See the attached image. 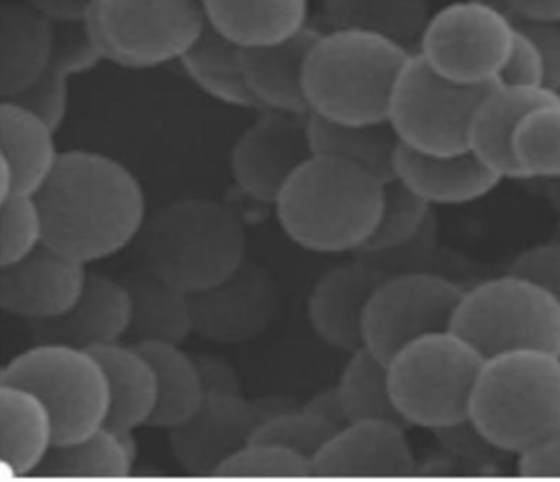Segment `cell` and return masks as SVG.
<instances>
[{
	"instance_id": "4316f807",
	"label": "cell",
	"mask_w": 560,
	"mask_h": 482,
	"mask_svg": "<svg viewBox=\"0 0 560 482\" xmlns=\"http://www.w3.org/2000/svg\"><path fill=\"white\" fill-rule=\"evenodd\" d=\"M55 423L40 398L0 384V454L13 475H33L55 447Z\"/></svg>"
},
{
	"instance_id": "f35d334b",
	"label": "cell",
	"mask_w": 560,
	"mask_h": 482,
	"mask_svg": "<svg viewBox=\"0 0 560 482\" xmlns=\"http://www.w3.org/2000/svg\"><path fill=\"white\" fill-rule=\"evenodd\" d=\"M44 244V220L35 196L0 199V266L19 262Z\"/></svg>"
},
{
	"instance_id": "7a4b0ae2",
	"label": "cell",
	"mask_w": 560,
	"mask_h": 482,
	"mask_svg": "<svg viewBox=\"0 0 560 482\" xmlns=\"http://www.w3.org/2000/svg\"><path fill=\"white\" fill-rule=\"evenodd\" d=\"M385 181L347 160L313 154L277 198L280 228L316 254H355L374 234Z\"/></svg>"
},
{
	"instance_id": "f907efd6",
	"label": "cell",
	"mask_w": 560,
	"mask_h": 482,
	"mask_svg": "<svg viewBox=\"0 0 560 482\" xmlns=\"http://www.w3.org/2000/svg\"><path fill=\"white\" fill-rule=\"evenodd\" d=\"M304 409L307 413L315 414L316 418L324 420L327 425L336 428V431H340V428L346 427L347 423H349V418H347L346 409H343V403H341L340 393H338L336 386L322 389L318 393L313 395L305 402Z\"/></svg>"
},
{
	"instance_id": "f1b7e54d",
	"label": "cell",
	"mask_w": 560,
	"mask_h": 482,
	"mask_svg": "<svg viewBox=\"0 0 560 482\" xmlns=\"http://www.w3.org/2000/svg\"><path fill=\"white\" fill-rule=\"evenodd\" d=\"M155 369L159 397L148 427L173 431L195 416L206 402L207 391L196 358L182 344H137Z\"/></svg>"
},
{
	"instance_id": "484cf974",
	"label": "cell",
	"mask_w": 560,
	"mask_h": 482,
	"mask_svg": "<svg viewBox=\"0 0 560 482\" xmlns=\"http://www.w3.org/2000/svg\"><path fill=\"white\" fill-rule=\"evenodd\" d=\"M122 284L131 299L128 343L182 344L195 333L189 294L145 268L126 274Z\"/></svg>"
},
{
	"instance_id": "1f68e13d",
	"label": "cell",
	"mask_w": 560,
	"mask_h": 482,
	"mask_svg": "<svg viewBox=\"0 0 560 482\" xmlns=\"http://www.w3.org/2000/svg\"><path fill=\"white\" fill-rule=\"evenodd\" d=\"M192 83L223 105L259 110L243 69V49L207 27L178 61Z\"/></svg>"
},
{
	"instance_id": "ba28073f",
	"label": "cell",
	"mask_w": 560,
	"mask_h": 482,
	"mask_svg": "<svg viewBox=\"0 0 560 482\" xmlns=\"http://www.w3.org/2000/svg\"><path fill=\"white\" fill-rule=\"evenodd\" d=\"M451 329L487 358L512 350L560 353V302L536 280L506 271L466 289Z\"/></svg>"
},
{
	"instance_id": "681fc988",
	"label": "cell",
	"mask_w": 560,
	"mask_h": 482,
	"mask_svg": "<svg viewBox=\"0 0 560 482\" xmlns=\"http://www.w3.org/2000/svg\"><path fill=\"white\" fill-rule=\"evenodd\" d=\"M60 25L85 24L94 0H25Z\"/></svg>"
},
{
	"instance_id": "4fadbf2b",
	"label": "cell",
	"mask_w": 560,
	"mask_h": 482,
	"mask_svg": "<svg viewBox=\"0 0 560 482\" xmlns=\"http://www.w3.org/2000/svg\"><path fill=\"white\" fill-rule=\"evenodd\" d=\"M288 405L254 402L243 395H207L195 416L170 431V448L182 472L195 478L215 475L232 454L256 436L257 428Z\"/></svg>"
},
{
	"instance_id": "30bf717a",
	"label": "cell",
	"mask_w": 560,
	"mask_h": 482,
	"mask_svg": "<svg viewBox=\"0 0 560 482\" xmlns=\"http://www.w3.org/2000/svg\"><path fill=\"white\" fill-rule=\"evenodd\" d=\"M517 22L498 0H455L433 11L417 55L456 85L489 89L500 81Z\"/></svg>"
},
{
	"instance_id": "ffe728a7",
	"label": "cell",
	"mask_w": 560,
	"mask_h": 482,
	"mask_svg": "<svg viewBox=\"0 0 560 482\" xmlns=\"http://www.w3.org/2000/svg\"><path fill=\"white\" fill-rule=\"evenodd\" d=\"M55 128L19 101L0 105V199L36 196L52 175L60 151Z\"/></svg>"
},
{
	"instance_id": "ee69618b",
	"label": "cell",
	"mask_w": 560,
	"mask_h": 482,
	"mask_svg": "<svg viewBox=\"0 0 560 482\" xmlns=\"http://www.w3.org/2000/svg\"><path fill=\"white\" fill-rule=\"evenodd\" d=\"M509 271L536 280L560 302V240L532 246L512 260Z\"/></svg>"
},
{
	"instance_id": "8d00e7d4",
	"label": "cell",
	"mask_w": 560,
	"mask_h": 482,
	"mask_svg": "<svg viewBox=\"0 0 560 482\" xmlns=\"http://www.w3.org/2000/svg\"><path fill=\"white\" fill-rule=\"evenodd\" d=\"M433 215L435 214L430 203H425L424 199L413 195L410 189H406L397 179H392L385 184L383 210L374 234L358 251L375 254L397 248L400 244L413 239Z\"/></svg>"
},
{
	"instance_id": "d4e9b609",
	"label": "cell",
	"mask_w": 560,
	"mask_h": 482,
	"mask_svg": "<svg viewBox=\"0 0 560 482\" xmlns=\"http://www.w3.org/2000/svg\"><path fill=\"white\" fill-rule=\"evenodd\" d=\"M91 352L105 369L110 389L106 427L117 433H133L136 428L148 427L159 397L155 369L150 358L137 344L125 341L97 346Z\"/></svg>"
},
{
	"instance_id": "44dd1931",
	"label": "cell",
	"mask_w": 560,
	"mask_h": 482,
	"mask_svg": "<svg viewBox=\"0 0 560 482\" xmlns=\"http://www.w3.org/2000/svg\"><path fill=\"white\" fill-rule=\"evenodd\" d=\"M394 179L431 207L475 203L494 192L503 181L470 151L453 156H433L400 144L394 160Z\"/></svg>"
},
{
	"instance_id": "e575fe53",
	"label": "cell",
	"mask_w": 560,
	"mask_h": 482,
	"mask_svg": "<svg viewBox=\"0 0 560 482\" xmlns=\"http://www.w3.org/2000/svg\"><path fill=\"white\" fill-rule=\"evenodd\" d=\"M327 27H352L390 36L416 50L430 21V0H322Z\"/></svg>"
},
{
	"instance_id": "9c48e42d",
	"label": "cell",
	"mask_w": 560,
	"mask_h": 482,
	"mask_svg": "<svg viewBox=\"0 0 560 482\" xmlns=\"http://www.w3.org/2000/svg\"><path fill=\"white\" fill-rule=\"evenodd\" d=\"M85 27L103 60L155 69L180 61L207 22L201 0H94Z\"/></svg>"
},
{
	"instance_id": "74e56055",
	"label": "cell",
	"mask_w": 560,
	"mask_h": 482,
	"mask_svg": "<svg viewBox=\"0 0 560 482\" xmlns=\"http://www.w3.org/2000/svg\"><path fill=\"white\" fill-rule=\"evenodd\" d=\"M218 478L301 479L313 478V459L276 443L252 439L232 454L218 472Z\"/></svg>"
},
{
	"instance_id": "6da1fadb",
	"label": "cell",
	"mask_w": 560,
	"mask_h": 482,
	"mask_svg": "<svg viewBox=\"0 0 560 482\" xmlns=\"http://www.w3.org/2000/svg\"><path fill=\"white\" fill-rule=\"evenodd\" d=\"M35 198L44 220V243L85 266L119 254L137 240L148 220L137 176L119 160L97 151L61 153Z\"/></svg>"
},
{
	"instance_id": "b9f144b4",
	"label": "cell",
	"mask_w": 560,
	"mask_h": 482,
	"mask_svg": "<svg viewBox=\"0 0 560 482\" xmlns=\"http://www.w3.org/2000/svg\"><path fill=\"white\" fill-rule=\"evenodd\" d=\"M498 83L546 86V67L539 45L523 25L517 24L514 45Z\"/></svg>"
},
{
	"instance_id": "bcb514c9",
	"label": "cell",
	"mask_w": 560,
	"mask_h": 482,
	"mask_svg": "<svg viewBox=\"0 0 560 482\" xmlns=\"http://www.w3.org/2000/svg\"><path fill=\"white\" fill-rule=\"evenodd\" d=\"M517 473L523 478H560V433L520 454Z\"/></svg>"
},
{
	"instance_id": "4dcf8cb0",
	"label": "cell",
	"mask_w": 560,
	"mask_h": 482,
	"mask_svg": "<svg viewBox=\"0 0 560 482\" xmlns=\"http://www.w3.org/2000/svg\"><path fill=\"white\" fill-rule=\"evenodd\" d=\"M307 130L313 153L327 154L360 165L385 184L396 178L394 160L399 139L388 122L340 125L307 115Z\"/></svg>"
},
{
	"instance_id": "836d02e7",
	"label": "cell",
	"mask_w": 560,
	"mask_h": 482,
	"mask_svg": "<svg viewBox=\"0 0 560 482\" xmlns=\"http://www.w3.org/2000/svg\"><path fill=\"white\" fill-rule=\"evenodd\" d=\"M515 179L560 178V92L546 89L515 122L511 139Z\"/></svg>"
},
{
	"instance_id": "52a82bcc",
	"label": "cell",
	"mask_w": 560,
	"mask_h": 482,
	"mask_svg": "<svg viewBox=\"0 0 560 482\" xmlns=\"http://www.w3.org/2000/svg\"><path fill=\"white\" fill-rule=\"evenodd\" d=\"M0 384H13L40 398L55 423V445L80 442L105 427L110 389L91 350L35 343L5 364Z\"/></svg>"
},
{
	"instance_id": "816d5d0a",
	"label": "cell",
	"mask_w": 560,
	"mask_h": 482,
	"mask_svg": "<svg viewBox=\"0 0 560 482\" xmlns=\"http://www.w3.org/2000/svg\"><path fill=\"white\" fill-rule=\"evenodd\" d=\"M546 199L560 224V178L546 181Z\"/></svg>"
},
{
	"instance_id": "ac0fdd59",
	"label": "cell",
	"mask_w": 560,
	"mask_h": 482,
	"mask_svg": "<svg viewBox=\"0 0 560 482\" xmlns=\"http://www.w3.org/2000/svg\"><path fill=\"white\" fill-rule=\"evenodd\" d=\"M388 274L365 260L336 266L322 274L307 299V318L330 349L352 353L363 349V319L377 285Z\"/></svg>"
},
{
	"instance_id": "ab89813d",
	"label": "cell",
	"mask_w": 560,
	"mask_h": 482,
	"mask_svg": "<svg viewBox=\"0 0 560 482\" xmlns=\"http://www.w3.org/2000/svg\"><path fill=\"white\" fill-rule=\"evenodd\" d=\"M336 428L327 425L324 420L302 409H285L273 414L257 428L254 439L257 442L276 443L280 447L290 448L305 458L315 459L316 454L326 447Z\"/></svg>"
},
{
	"instance_id": "e0dca14e",
	"label": "cell",
	"mask_w": 560,
	"mask_h": 482,
	"mask_svg": "<svg viewBox=\"0 0 560 482\" xmlns=\"http://www.w3.org/2000/svg\"><path fill=\"white\" fill-rule=\"evenodd\" d=\"M406 428L377 418L347 423L316 454L313 478H410L419 467Z\"/></svg>"
},
{
	"instance_id": "5bb4252c",
	"label": "cell",
	"mask_w": 560,
	"mask_h": 482,
	"mask_svg": "<svg viewBox=\"0 0 560 482\" xmlns=\"http://www.w3.org/2000/svg\"><path fill=\"white\" fill-rule=\"evenodd\" d=\"M307 115L259 111L240 134L232 148L231 173L243 195L257 203L276 204L288 179L315 154Z\"/></svg>"
},
{
	"instance_id": "7bdbcfd3",
	"label": "cell",
	"mask_w": 560,
	"mask_h": 482,
	"mask_svg": "<svg viewBox=\"0 0 560 482\" xmlns=\"http://www.w3.org/2000/svg\"><path fill=\"white\" fill-rule=\"evenodd\" d=\"M436 442L441 443L442 448L453 456L469 461L490 462L494 459L503 458L509 454L503 452L495 447L494 443L486 438V434L476 427L475 423L466 420V422L455 423L450 427L439 428L433 433Z\"/></svg>"
},
{
	"instance_id": "3957f363",
	"label": "cell",
	"mask_w": 560,
	"mask_h": 482,
	"mask_svg": "<svg viewBox=\"0 0 560 482\" xmlns=\"http://www.w3.org/2000/svg\"><path fill=\"white\" fill-rule=\"evenodd\" d=\"M413 52L374 31H320L304 67L310 115L340 125L388 122L392 92Z\"/></svg>"
},
{
	"instance_id": "f546056e",
	"label": "cell",
	"mask_w": 560,
	"mask_h": 482,
	"mask_svg": "<svg viewBox=\"0 0 560 482\" xmlns=\"http://www.w3.org/2000/svg\"><path fill=\"white\" fill-rule=\"evenodd\" d=\"M137 461L133 433L101 427L89 438L55 445L36 468V478L119 479L130 475Z\"/></svg>"
},
{
	"instance_id": "5b68a950",
	"label": "cell",
	"mask_w": 560,
	"mask_h": 482,
	"mask_svg": "<svg viewBox=\"0 0 560 482\" xmlns=\"http://www.w3.org/2000/svg\"><path fill=\"white\" fill-rule=\"evenodd\" d=\"M469 418L509 456H520L560 433L559 353L512 350L487 358Z\"/></svg>"
},
{
	"instance_id": "7c38bea8",
	"label": "cell",
	"mask_w": 560,
	"mask_h": 482,
	"mask_svg": "<svg viewBox=\"0 0 560 482\" xmlns=\"http://www.w3.org/2000/svg\"><path fill=\"white\" fill-rule=\"evenodd\" d=\"M466 289L430 269L386 277L366 305L363 343L390 363L406 344L453 327Z\"/></svg>"
},
{
	"instance_id": "2e32d148",
	"label": "cell",
	"mask_w": 560,
	"mask_h": 482,
	"mask_svg": "<svg viewBox=\"0 0 560 482\" xmlns=\"http://www.w3.org/2000/svg\"><path fill=\"white\" fill-rule=\"evenodd\" d=\"M85 263L42 244L19 262L2 266L0 305L27 324L60 318L85 289Z\"/></svg>"
},
{
	"instance_id": "603a6c76",
	"label": "cell",
	"mask_w": 560,
	"mask_h": 482,
	"mask_svg": "<svg viewBox=\"0 0 560 482\" xmlns=\"http://www.w3.org/2000/svg\"><path fill=\"white\" fill-rule=\"evenodd\" d=\"M201 8L207 27L241 49L290 40L311 25V0H201Z\"/></svg>"
},
{
	"instance_id": "277c9868",
	"label": "cell",
	"mask_w": 560,
	"mask_h": 482,
	"mask_svg": "<svg viewBox=\"0 0 560 482\" xmlns=\"http://www.w3.org/2000/svg\"><path fill=\"white\" fill-rule=\"evenodd\" d=\"M142 268L186 294L221 284L246 262V234L225 204L206 198L171 201L140 230Z\"/></svg>"
},
{
	"instance_id": "8fae6325",
	"label": "cell",
	"mask_w": 560,
	"mask_h": 482,
	"mask_svg": "<svg viewBox=\"0 0 560 482\" xmlns=\"http://www.w3.org/2000/svg\"><path fill=\"white\" fill-rule=\"evenodd\" d=\"M486 90L444 80L416 50L392 92L388 125L399 144L417 153H467L470 120Z\"/></svg>"
},
{
	"instance_id": "60d3db41",
	"label": "cell",
	"mask_w": 560,
	"mask_h": 482,
	"mask_svg": "<svg viewBox=\"0 0 560 482\" xmlns=\"http://www.w3.org/2000/svg\"><path fill=\"white\" fill-rule=\"evenodd\" d=\"M436 237H439V224L433 215L424 228L408 243L400 244L397 248L386 249V251H358L355 259L365 260L374 268L381 269L383 273L397 274L408 273V271H422L424 263L433 257L435 251Z\"/></svg>"
},
{
	"instance_id": "83f0119b",
	"label": "cell",
	"mask_w": 560,
	"mask_h": 482,
	"mask_svg": "<svg viewBox=\"0 0 560 482\" xmlns=\"http://www.w3.org/2000/svg\"><path fill=\"white\" fill-rule=\"evenodd\" d=\"M546 86L495 83L481 95L470 120L469 151L503 179H515L511 139L523 111L539 99Z\"/></svg>"
},
{
	"instance_id": "9a60e30c",
	"label": "cell",
	"mask_w": 560,
	"mask_h": 482,
	"mask_svg": "<svg viewBox=\"0 0 560 482\" xmlns=\"http://www.w3.org/2000/svg\"><path fill=\"white\" fill-rule=\"evenodd\" d=\"M189 302L196 336L212 343L237 344L270 327L279 293L270 271L246 260L221 284L190 294Z\"/></svg>"
},
{
	"instance_id": "7dc6e473",
	"label": "cell",
	"mask_w": 560,
	"mask_h": 482,
	"mask_svg": "<svg viewBox=\"0 0 560 482\" xmlns=\"http://www.w3.org/2000/svg\"><path fill=\"white\" fill-rule=\"evenodd\" d=\"M523 25L539 45L546 67V89L560 92V24Z\"/></svg>"
},
{
	"instance_id": "c3c4849f",
	"label": "cell",
	"mask_w": 560,
	"mask_h": 482,
	"mask_svg": "<svg viewBox=\"0 0 560 482\" xmlns=\"http://www.w3.org/2000/svg\"><path fill=\"white\" fill-rule=\"evenodd\" d=\"M521 24H560V0H498Z\"/></svg>"
},
{
	"instance_id": "cb8c5ba5",
	"label": "cell",
	"mask_w": 560,
	"mask_h": 482,
	"mask_svg": "<svg viewBox=\"0 0 560 482\" xmlns=\"http://www.w3.org/2000/svg\"><path fill=\"white\" fill-rule=\"evenodd\" d=\"M320 30L310 25L301 35L280 44L243 49L246 83L260 111L307 115L304 67Z\"/></svg>"
},
{
	"instance_id": "d590c367",
	"label": "cell",
	"mask_w": 560,
	"mask_h": 482,
	"mask_svg": "<svg viewBox=\"0 0 560 482\" xmlns=\"http://www.w3.org/2000/svg\"><path fill=\"white\" fill-rule=\"evenodd\" d=\"M336 389L349 422L377 418L405 423L392 398L388 363L365 346L350 353Z\"/></svg>"
},
{
	"instance_id": "f5cc1de1",
	"label": "cell",
	"mask_w": 560,
	"mask_h": 482,
	"mask_svg": "<svg viewBox=\"0 0 560 482\" xmlns=\"http://www.w3.org/2000/svg\"><path fill=\"white\" fill-rule=\"evenodd\" d=\"M559 355H560V353H559Z\"/></svg>"
},
{
	"instance_id": "7402d4cb",
	"label": "cell",
	"mask_w": 560,
	"mask_h": 482,
	"mask_svg": "<svg viewBox=\"0 0 560 482\" xmlns=\"http://www.w3.org/2000/svg\"><path fill=\"white\" fill-rule=\"evenodd\" d=\"M58 45V27L30 2H11L0 15V92L15 99L46 74Z\"/></svg>"
},
{
	"instance_id": "f6af8a7d",
	"label": "cell",
	"mask_w": 560,
	"mask_h": 482,
	"mask_svg": "<svg viewBox=\"0 0 560 482\" xmlns=\"http://www.w3.org/2000/svg\"><path fill=\"white\" fill-rule=\"evenodd\" d=\"M195 358L207 395H243L240 373L229 361L212 353L196 355Z\"/></svg>"
},
{
	"instance_id": "d6a6232c",
	"label": "cell",
	"mask_w": 560,
	"mask_h": 482,
	"mask_svg": "<svg viewBox=\"0 0 560 482\" xmlns=\"http://www.w3.org/2000/svg\"><path fill=\"white\" fill-rule=\"evenodd\" d=\"M61 27L63 30H58L56 55L46 74L33 89L13 99L42 115L55 130L60 128L69 108L70 75L86 72L103 60L86 33L85 24Z\"/></svg>"
},
{
	"instance_id": "d6986e66",
	"label": "cell",
	"mask_w": 560,
	"mask_h": 482,
	"mask_svg": "<svg viewBox=\"0 0 560 482\" xmlns=\"http://www.w3.org/2000/svg\"><path fill=\"white\" fill-rule=\"evenodd\" d=\"M131 299L122 280L89 273L74 307L60 318L30 324L35 343H56L92 350L119 343L128 336Z\"/></svg>"
},
{
	"instance_id": "8992f818",
	"label": "cell",
	"mask_w": 560,
	"mask_h": 482,
	"mask_svg": "<svg viewBox=\"0 0 560 482\" xmlns=\"http://www.w3.org/2000/svg\"><path fill=\"white\" fill-rule=\"evenodd\" d=\"M487 357L456 330L425 333L388 363L397 413L408 427L435 433L469 420L476 383Z\"/></svg>"
}]
</instances>
